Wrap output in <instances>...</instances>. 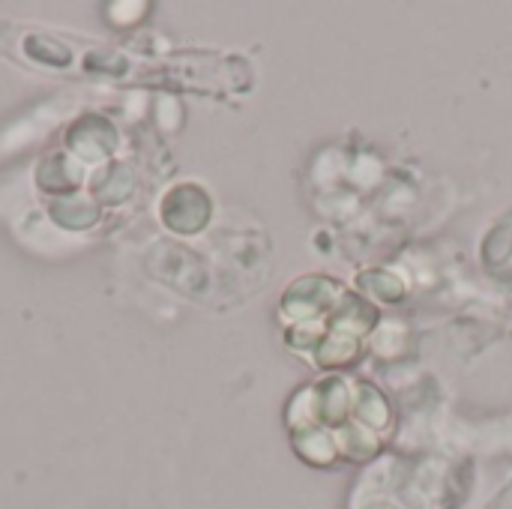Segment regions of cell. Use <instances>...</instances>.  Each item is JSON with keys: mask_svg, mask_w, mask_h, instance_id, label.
<instances>
[{"mask_svg": "<svg viewBox=\"0 0 512 509\" xmlns=\"http://www.w3.org/2000/svg\"><path fill=\"white\" fill-rule=\"evenodd\" d=\"M345 294H348L345 282H339L333 276H324V273H309V276H300L297 282L288 285L279 315H282L285 324L327 321Z\"/></svg>", "mask_w": 512, "mask_h": 509, "instance_id": "cell-1", "label": "cell"}, {"mask_svg": "<svg viewBox=\"0 0 512 509\" xmlns=\"http://www.w3.org/2000/svg\"><path fill=\"white\" fill-rule=\"evenodd\" d=\"M315 417L318 426L336 432L354 420V378L348 375H321L315 384Z\"/></svg>", "mask_w": 512, "mask_h": 509, "instance_id": "cell-2", "label": "cell"}, {"mask_svg": "<svg viewBox=\"0 0 512 509\" xmlns=\"http://www.w3.org/2000/svg\"><path fill=\"white\" fill-rule=\"evenodd\" d=\"M363 357H366V342H363V339L327 327L324 339L318 342V348H315V354H312L309 360H312L324 375H345V372H351Z\"/></svg>", "mask_w": 512, "mask_h": 509, "instance_id": "cell-3", "label": "cell"}, {"mask_svg": "<svg viewBox=\"0 0 512 509\" xmlns=\"http://www.w3.org/2000/svg\"><path fill=\"white\" fill-rule=\"evenodd\" d=\"M381 324V309L372 306L366 297H360L357 291L348 288V294L339 300V306L333 309V315L327 318V327L330 330H339V333H351L357 339H369L375 333V327Z\"/></svg>", "mask_w": 512, "mask_h": 509, "instance_id": "cell-4", "label": "cell"}, {"mask_svg": "<svg viewBox=\"0 0 512 509\" xmlns=\"http://www.w3.org/2000/svg\"><path fill=\"white\" fill-rule=\"evenodd\" d=\"M354 420L366 429L378 432L381 438L393 426V405L381 387H375L366 378H354Z\"/></svg>", "mask_w": 512, "mask_h": 509, "instance_id": "cell-5", "label": "cell"}, {"mask_svg": "<svg viewBox=\"0 0 512 509\" xmlns=\"http://www.w3.org/2000/svg\"><path fill=\"white\" fill-rule=\"evenodd\" d=\"M360 297H366L372 306H399L408 294V285L399 273L387 270V267H369V270H360L354 276V288Z\"/></svg>", "mask_w": 512, "mask_h": 509, "instance_id": "cell-6", "label": "cell"}, {"mask_svg": "<svg viewBox=\"0 0 512 509\" xmlns=\"http://www.w3.org/2000/svg\"><path fill=\"white\" fill-rule=\"evenodd\" d=\"M336 435V447H339V459L351 462V465H369L381 456L384 450V438L372 429H366L363 423L351 420L342 429L333 432Z\"/></svg>", "mask_w": 512, "mask_h": 509, "instance_id": "cell-7", "label": "cell"}, {"mask_svg": "<svg viewBox=\"0 0 512 509\" xmlns=\"http://www.w3.org/2000/svg\"><path fill=\"white\" fill-rule=\"evenodd\" d=\"M291 444H294V453L300 456V462H306L309 468L330 471V468H336L342 462L339 459V447H336V435L330 429H324V426L294 432Z\"/></svg>", "mask_w": 512, "mask_h": 509, "instance_id": "cell-8", "label": "cell"}, {"mask_svg": "<svg viewBox=\"0 0 512 509\" xmlns=\"http://www.w3.org/2000/svg\"><path fill=\"white\" fill-rule=\"evenodd\" d=\"M285 423H288L291 435L318 426V417H315V390H312V384L300 387V390L288 399V405H285Z\"/></svg>", "mask_w": 512, "mask_h": 509, "instance_id": "cell-9", "label": "cell"}, {"mask_svg": "<svg viewBox=\"0 0 512 509\" xmlns=\"http://www.w3.org/2000/svg\"><path fill=\"white\" fill-rule=\"evenodd\" d=\"M327 333V321H303V324H288L285 327V342L297 351V354H306L312 357L318 342L324 339Z\"/></svg>", "mask_w": 512, "mask_h": 509, "instance_id": "cell-10", "label": "cell"}]
</instances>
